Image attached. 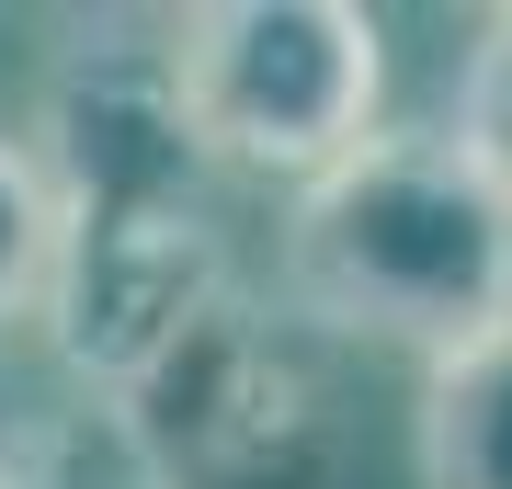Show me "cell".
I'll return each mask as SVG.
<instances>
[{
    "mask_svg": "<svg viewBox=\"0 0 512 489\" xmlns=\"http://www.w3.org/2000/svg\"><path fill=\"white\" fill-rule=\"evenodd\" d=\"M137 489H342L330 376L262 296L205 308L126 399H103Z\"/></svg>",
    "mask_w": 512,
    "mask_h": 489,
    "instance_id": "277c9868",
    "label": "cell"
},
{
    "mask_svg": "<svg viewBox=\"0 0 512 489\" xmlns=\"http://www.w3.org/2000/svg\"><path fill=\"white\" fill-rule=\"evenodd\" d=\"M274 285L296 330L410 353L421 376L512 342V205L456 160V137H365L342 171L285 194Z\"/></svg>",
    "mask_w": 512,
    "mask_h": 489,
    "instance_id": "7a4b0ae2",
    "label": "cell"
},
{
    "mask_svg": "<svg viewBox=\"0 0 512 489\" xmlns=\"http://www.w3.org/2000/svg\"><path fill=\"white\" fill-rule=\"evenodd\" d=\"M0 489H57V433L0 387Z\"/></svg>",
    "mask_w": 512,
    "mask_h": 489,
    "instance_id": "ba28073f",
    "label": "cell"
},
{
    "mask_svg": "<svg viewBox=\"0 0 512 489\" xmlns=\"http://www.w3.org/2000/svg\"><path fill=\"white\" fill-rule=\"evenodd\" d=\"M444 137H456V160L490 182L512 205V0L467 23V57H456V114H444Z\"/></svg>",
    "mask_w": 512,
    "mask_h": 489,
    "instance_id": "52a82bcc",
    "label": "cell"
},
{
    "mask_svg": "<svg viewBox=\"0 0 512 489\" xmlns=\"http://www.w3.org/2000/svg\"><path fill=\"white\" fill-rule=\"evenodd\" d=\"M46 194H57V285H46V353L69 364V387L126 399L205 308L239 296L228 217H217V160L183 126L160 23L148 46L103 35L57 46L46 91L23 114Z\"/></svg>",
    "mask_w": 512,
    "mask_h": 489,
    "instance_id": "6da1fadb",
    "label": "cell"
},
{
    "mask_svg": "<svg viewBox=\"0 0 512 489\" xmlns=\"http://www.w3.org/2000/svg\"><path fill=\"white\" fill-rule=\"evenodd\" d=\"M46 285H57V194H46L23 126H0V342L46 330Z\"/></svg>",
    "mask_w": 512,
    "mask_h": 489,
    "instance_id": "8992f818",
    "label": "cell"
},
{
    "mask_svg": "<svg viewBox=\"0 0 512 489\" xmlns=\"http://www.w3.org/2000/svg\"><path fill=\"white\" fill-rule=\"evenodd\" d=\"M410 478L421 489H512V342L444 364V376H421Z\"/></svg>",
    "mask_w": 512,
    "mask_h": 489,
    "instance_id": "5b68a950",
    "label": "cell"
},
{
    "mask_svg": "<svg viewBox=\"0 0 512 489\" xmlns=\"http://www.w3.org/2000/svg\"><path fill=\"white\" fill-rule=\"evenodd\" d=\"M160 57L217 171L308 194L387 137V23L353 0H194L160 23Z\"/></svg>",
    "mask_w": 512,
    "mask_h": 489,
    "instance_id": "3957f363",
    "label": "cell"
}]
</instances>
